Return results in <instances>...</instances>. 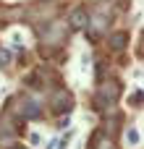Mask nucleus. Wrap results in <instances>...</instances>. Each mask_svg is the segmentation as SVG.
Instances as JSON below:
<instances>
[{
	"label": "nucleus",
	"instance_id": "obj_1",
	"mask_svg": "<svg viewBox=\"0 0 144 149\" xmlns=\"http://www.w3.org/2000/svg\"><path fill=\"white\" fill-rule=\"evenodd\" d=\"M73 24H76V26L84 24V10H76V13H73Z\"/></svg>",
	"mask_w": 144,
	"mask_h": 149
},
{
	"label": "nucleus",
	"instance_id": "obj_2",
	"mask_svg": "<svg viewBox=\"0 0 144 149\" xmlns=\"http://www.w3.org/2000/svg\"><path fill=\"white\" fill-rule=\"evenodd\" d=\"M126 136H129V141H131V144H136V141H139V134H136L134 128H129V134H126Z\"/></svg>",
	"mask_w": 144,
	"mask_h": 149
}]
</instances>
